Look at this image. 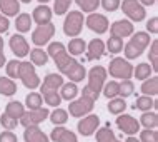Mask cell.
Returning <instances> with one entry per match:
<instances>
[{"mask_svg":"<svg viewBox=\"0 0 158 142\" xmlns=\"http://www.w3.org/2000/svg\"><path fill=\"white\" fill-rule=\"evenodd\" d=\"M47 54L48 57L53 59L55 65L58 67L60 74L67 75L72 82H80V80L85 79L87 75V69L83 67V64H80L75 57H72L70 54L67 52V47L62 44V42H52L48 44V49H47Z\"/></svg>","mask_w":158,"mask_h":142,"instance_id":"6da1fadb","label":"cell"},{"mask_svg":"<svg viewBox=\"0 0 158 142\" xmlns=\"http://www.w3.org/2000/svg\"><path fill=\"white\" fill-rule=\"evenodd\" d=\"M150 33L148 32H133L131 38L128 40V44H125L123 47V52H125V59L127 60H133L138 59L143 54V50L150 45Z\"/></svg>","mask_w":158,"mask_h":142,"instance_id":"7a4b0ae2","label":"cell"},{"mask_svg":"<svg viewBox=\"0 0 158 142\" xmlns=\"http://www.w3.org/2000/svg\"><path fill=\"white\" fill-rule=\"evenodd\" d=\"M106 74H110L113 79H120V80H128L133 77V65L123 57H115L110 60V65Z\"/></svg>","mask_w":158,"mask_h":142,"instance_id":"3957f363","label":"cell"},{"mask_svg":"<svg viewBox=\"0 0 158 142\" xmlns=\"http://www.w3.org/2000/svg\"><path fill=\"white\" fill-rule=\"evenodd\" d=\"M83 29V14L80 10L67 12V17L63 20V33L67 37H77Z\"/></svg>","mask_w":158,"mask_h":142,"instance_id":"277c9868","label":"cell"},{"mask_svg":"<svg viewBox=\"0 0 158 142\" xmlns=\"http://www.w3.org/2000/svg\"><path fill=\"white\" fill-rule=\"evenodd\" d=\"M17 79H20L23 82V85L27 89H37L38 85H40V79H38L37 72H35V65H33L32 62H27V60H23V62H20L19 65V77Z\"/></svg>","mask_w":158,"mask_h":142,"instance_id":"5b68a950","label":"cell"},{"mask_svg":"<svg viewBox=\"0 0 158 142\" xmlns=\"http://www.w3.org/2000/svg\"><path fill=\"white\" fill-rule=\"evenodd\" d=\"M106 69L102 67V65H95L90 69V72H88V84L87 87L93 90V92L97 94V95H100L102 94V89H103L105 85V80H106Z\"/></svg>","mask_w":158,"mask_h":142,"instance_id":"8992f818","label":"cell"},{"mask_svg":"<svg viewBox=\"0 0 158 142\" xmlns=\"http://www.w3.org/2000/svg\"><path fill=\"white\" fill-rule=\"evenodd\" d=\"M120 7L123 10V14H125L131 22H142V20H145V17H147L145 7L138 2V0H123V2H120Z\"/></svg>","mask_w":158,"mask_h":142,"instance_id":"52a82bcc","label":"cell"},{"mask_svg":"<svg viewBox=\"0 0 158 142\" xmlns=\"http://www.w3.org/2000/svg\"><path fill=\"white\" fill-rule=\"evenodd\" d=\"M93 105H95V102H93L92 99L82 95L80 99H73V100H70V105H68L67 112L70 114L72 117L80 119V117H83V115L90 114L92 109H93Z\"/></svg>","mask_w":158,"mask_h":142,"instance_id":"ba28073f","label":"cell"},{"mask_svg":"<svg viewBox=\"0 0 158 142\" xmlns=\"http://www.w3.org/2000/svg\"><path fill=\"white\" fill-rule=\"evenodd\" d=\"M48 114H50V110L47 109V107H38V109H33V110H25L23 115L19 119V122L22 124L23 127L38 126V124H42L44 120L48 119Z\"/></svg>","mask_w":158,"mask_h":142,"instance_id":"9c48e42d","label":"cell"},{"mask_svg":"<svg viewBox=\"0 0 158 142\" xmlns=\"http://www.w3.org/2000/svg\"><path fill=\"white\" fill-rule=\"evenodd\" d=\"M53 33H55V25L52 22L45 24V25H38V27L32 32V42L37 47H44L50 42V38L53 37Z\"/></svg>","mask_w":158,"mask_h":142,"instance_id":"30bf717a","label":"cell"},{"mask_svg":"<svg viewBox=\"0 0 158 142\" xmlns=\"http://www.w3.org/2000/svg\"><path fill=\"white\" fill-rule=\"evenodd\" d=\"M98 126H100V117L95 115V114H87V115L82 117V120H78V124H77V131H78L80 135L88 137V135L95 134Z\"/></svg>","mask_w":158,"mask_h":142,"instance_id":"8fae6325","label":"cell"},{"mask_svg":"<svg viewBox=\"0 0 158 142\" xmlns=\"http://www.w3.org/2000/svg\"><path fill=\"white\" fill-rule=\"evenodd\" d=\"M117 127L120 129L123 134H128V135H135L140 132V122L136 120L133 115H128V114H120L117 117Z\"/></svg>","mask_w":158,"mask_h":142,"instance_id":"7c38bea8","label":"cell"},{"mask_svg":"<svg viewBox=\"0 0 158 142\" xmlns=\"http://www.w3.org/2000/svg\"><path fill=\"white\" fill-rule=\"evenodd\" d=\"M85 24H87V27L90 29L92 32L98 33V35L105 33L106 30H108V27H110V22H108V19H106V15H103V14H93V12L87 17Z\"/></svg>","mask_w":158,"mask_h":142,"instance_id":"4fadbf2b","label":"cell"},{"mask_svg":"<svg viewBox=\"0 0 158 142\" xmlns=\"http://www.w3.org/2000/svg\"><path fill=\"white\" fill-rule=\"evenodd\" d=\"M10 49L19 59L28 55V52H30V45H28L27 38L20 35V33H15V35L10 37Z\"/></svg>","mask_w":158,"mask_h":142,"instance_id":"5bb4252c","label":"cell"},{"mask_svg":"<svg viewBox=\"0 0 158 142\" xmlns=\"http://www.w3.org/2000/svg\"><path fill=\"white\" fill-rule=\"evenodd\" d=\"M110 33H112L113 37H120V38H125V37H130L131 33H133V24L130 22V20H117V22H113L110 25Z\"/></svg>","mask_w":158,"mask_h":142,"instance_id":"9a60e30c","label":"cell"},{"mask_svg":"<svg viewBox=\"0 0 158 142\" xmlns=\"http://www.w3.org/2000/svg\"><path fill=\"white\" fill-rule=\"evenodd\" d=\"M52 17H53V12L47 3H40L38 7H35L32 14V20H35L37 25H45V24H50L52 22Z\"/></svg>","mask_w":158,"mask_h":142,"instance_id":"2e32d148","label":"cell"},{"mask_svg":"<svg viewBox=\"0 0 158 142\" xmlns=\"http://www.w3.org/2000/svg\"><path fill=\"white\" fill-rule=\"evenodd\" d=\"M48 139H52L53 142H78V139H77V135L73 132H72L70 129L63 127V126L55 127Z\"/></svg>","mask_w":158,"mask_h":142,"instance_id":"e0dca14e","label":"cell"},{"mask_svg":"<svg viewBox=\"0 0 158 142\" xmlns=\"http://www.w3.org/2000/svg\"><path fill=\"white\" fill-rule=\"evenodd\" d=\"M105 54V42L102 38H93L87 44V59L88 60H97L102 59Z\"/></svg>","mask_w":158,"mask_h":142,"instance_id":"ac0fdd59","label":"cell"},{"mask_svg":"<svg viewBox=\"0 0 158 142\" xmlns=\"http://www.w3.org/2000/svg\"><path fill=\"white\" fill-rule=\"evenodd\" d=\"M23 139H25V142H50L48 135H47L38 126H28V127H25Z\"/></svg>","mask_w":158,"mask_h":142,"instance_id":"d6986e66","label":"cell"},{"mask_svg":"<svg viewBox=\"0 0 158 142\" xmlns=\"http://www.w3.org/2000/svg\"><path fill=\"white\" fill-rule=\"evenodd\" d=\"M63 84V77L60 74H47L44 82H40V92H45V90H58Z\"/></svg>","mask_w":158,"mask_h":142,"instance_id":"ffe728a7","label":"cell"},{"mask_svg":"<svg viewBox=\"0 0 158 142\" xmlns=\"http://www.w3.org/2000/svg\"><path fill=\"white\" fill-rule=\"evenodd\" d=\"M0 14L5 17H15L20 14V0H0Z\"/></svg>","mask_w":158,"mask_h":142,"instance_id":"44dd1931","label":"cell"},{"mask_svg":"<svg viewBox=\"0 0 158 142\" xmlns=\"http://www.w3.org/2000/svg\"><path fill=\"white\" fill-rule=\"evenodd\" d=\"M58 94H60L62 100H73V99L78 95V87H77L75 82H63L62 87L58 89Z\"/></svg>","mask_w":158,"mask_h":142,"instance_id":"7402d4cb","label":"cell"},{"mask_svg":"<svg viewBox=\"0 0 158 142\" xmlns=\"http://www.w3.org/2000/svg\"><path fill=\"white\" fill-rule=\"evenodd\" d=\"M85 50H87V42L83 38H78V37H73L70 42H68V47H67V52L72 55V57H78L82 55Z\"/></svg>","mask_w":158,"mask_h":142,"instance_id":"603a6c76","label":"cell"},{"mask_svg":"<svg viewBox=\"0 0 158 142\" xmlns=\"http://www.w3.org/2000/svg\"><path fill=\"white\" fill-rule=\"evenodd\" d=\"M23 112H25V107H23L22 102H19V100H10L5 107V114L8 115V117L15 119V120H19L20 117H22Z\"/></svg>","mask_w":158,"mask_h":142,"instance_id":"cb8c5ba5","label":"cell"},{"mask_svg":"<svg viewBox=\"0 0 158 142\" xmlns=\"http://www.w3.org/2000/svg\"><path fill=\"white\" fill-rule=\"evenodd\" d=\"M106 109H108V112H110V114H113V115H120V114L125 112V109H127V102H125V99H122V97L108 99V105H106Z\"/></svg>","mask_w":158,"mask_h":142,"instance_id":"d4e9b609","label":"cell"},{"mask_svg":"<svg viewBox=\"0 0 158 142\" xmlns=\"http://www.w3.org/2000/svg\"><path fill=\"white\" fill-rule=\"evenodd\" d=\"M17 94V84L10 77H0V95H5V97H10Z\"/></svg>","mask_w":158,"mask_h":142,"instance_id":"484cf974","label":"cell"},{"mask_svg":"<svg viewBox=\"0 0 158 142\" xmlns=\"http://www.w3.org/2000/svg\"><path fill=\"white\" fill-rule=\"evenodd\" d=\"M32 17L30 14H19L15 19V29L19 30L20 33H25V32H30L32 29Z\"/></svg>","mask_w":158,"mask_h":142,"instance_id":"4316f807","label":"cell"},{"mask_svg":"<svg viewBox=\"0 0 158 142\" xmlns=\"http://www.w3.org/2000/svg\"><path fill=\"white\" fill-rule=\"evenodd\" d=\"M142 94H145V95H150V97L158 95V77H148V79L143 80V84H142Z\"/></svg>","mask_w":158,"mask_h":142,"instance_id":"83f0119b","label":"cell"},{"mask_svg":"<svg viewBox=\"0 0 158 142\" xmlns=\"http://www.w3.org/2000/svg\"><path fill=\"white\" fill-rule=\"evenodd\" d=\"M28 55H30V62L33 65H45V64L48 62V54H47V50L40 49V47L30 50Z\"/></svg>","mask_w":158,"mask_h":142,"instance_id":"f1b7e54d","label":"cell"},{"mask_svg":"<svg viewBox=\"0 0 158 142\" xmlns=\"http://www.w3.org/2000/svg\"><path fill=\"white\" fill-rule=\"evenodd\" d=\"M140 126H143L145 129H156L158 127V115L156 112H152V110H147V112L142 114L140 117Z\"/></svg>","mask_w":158,"mask_h":142,"instance_id":"f546056e","label":"cell"},{"mask_svg":"<svg viewBox=\"0 0 158 142\" xmlns=\"http://www.w3.org/2000/svg\"><path fill=\"white\" fill-rule=\"evenodd\" d=\"M50 122L55 124V126H63V124L68 122V112L65 109H60V107H55L53 112L48 114Z\"/></svg>","mask_w":158,"mask_h":142,"instance_id":"4dcf8cb0","label":"cell"},{"mask_svg":"<svg viewBox=\"0 0 158 142\" xmlns=\"http://www.w3.org/2000/svg\"><path fill=\"white\" fill-rule=\"evenodd\" d=\"M40 94H44L42 99L45 100L47 105H50V107H58L60 105L62 97H60V94H58V90H45V92H40Z\"/></svg>","mask_w":158,"mask_h":142,"instance_id":"1f68e13d","label":"cell"},{"mask_svg":"<svg viewBox=\"0 0 158 142\" xmlns=\"http://www.w3.org/2000/svg\"><path fill=\"white\" fill-rule=\"evenodd\" d=\"M152 65L150 64H147V62H142V64H138L136 67H133V75L136 77L138 80H145V79H148V77L152 75Z\"/></svg>","mask_w":158,"mask_h":142,"instance_id":"d6a6232c","label":"cell"},{"mask_svg":"<svg viewBox=\"0 0 158 142\" xmlns=\"http://www.w3.org/2000/svg\"><path fill=\"white\" fill-rule=\"evenodd\" d=\"M42 104H44V99H42L40 92H30L25 97V105L28 107V110L38 109V107H42Z\"/></svg>","mask_w":158,"mask_h":142,"instance_id":"836d02e7","label":"cell"},{"mask_svg":"<svg viewBox=\"0 0 158 142\" xmlns=\"http://www.w3.org/2000/svg\"><path fill=\"white\" fill-rule=\"evenodd\" d=\"M133 109H138V110H142V112L152 110V109H153V99H152L150 95H140V97L135 100Z\"/></svg>","mask_w":158,"mask_h":142,"instance_id":"e575fe53","label":"cell"},{"mask_svg":"<svg viewBox=\"0 0 158 142\" xmlns=\"http://www.w3.org/2000/svg\"><path fill=\"white\" fill-rule=\"evenodd\" d=\"M97 142H113L117 137H115L113 134V131L110 129V126H106V127H102V129H97Z\"/></svg>","mask_w":158,"mask_h":142,"instance_id":"d590c367","label":"cell"},{"mask_svg":"<svg viewBox=\"0 0 158 142\" xmlns=\"http://www.w3.org/2000/svg\"><path fill=\"white\" fill-rule=\"evenodd\" d=\"M133 92H135V84L131 82L130 79H128V80H122V82L118 84V97L127 99V97H130Z\"/></svg>","mask_w":158,"mask_h":142,"instance_id":"8d00e7d4","label":"cell"},{"mask_svg":"<svg viewBox=\"0 0 158 142\" xmlns=\"http://www.w3.org/2000/svg\"><path fill=\"white\" fill-rule=\"evenodd\" d=\"M105 49H108L110 54H120L123 50V38L110 35L108 42H106V45H105Z\"/></svg>","mask_w":158,"mask_h":142,"instance_id":"74e56055","label":"cell"},{"mask_svg":"<svg viewBox=\"0 0 158 142\" xmlns=\"http://www.w3.org/2000/svg\"><path fill=\"white\" fill-rule=\"evenodd\" d=\"M73 2L82 8L87 14H92V12H97V8L100 7V0H73Z\"/></svg>","mask_w":158,"mask_h":142,"instance_id":"f35d334b","label":"cell"},{"mask_svg":"<svg viewBox=\"0 0 158 142\" xmlns=\"http://www.w3.org/2000/svg\"><path fill=\"white\" fill-rule=\"evenodd\" d=\"M148 59H150V65L152 70L156 72L158 70V40H152L150 44V54H148Z\"/></svg>","mask_w":158,"mask_h":142,"instance_id":"ab89813d","label":"cell"},{"mask_svg":"<svg viewBox=\"0 0 158 142\" xmlns=\"http://www.w3.org/2000/svg\"><path fill=\"white\" fill-rule=\"evenodd\" d=\"M102 94L106 97V99H113V97H118V82L117 80H110L103 85L102 89Z\"/></svg>","mask_w":158,"mask_h":142,"instance_id":"60d3db41","label":"cell"},{"mask_svg":"<svg viewBox=\"0 0 158 142\" xmlns=\"http://www.w3.org/2000/svg\"><path fill=\"white\" fill-rule=\"evenodd\" d=\"M72 2H73V0H53V10L52 12H55L57 15L67 14L68 8L72 5Z\"/></svg>","mask_w":158,"mask_h":142,"instance_id":"b9f144b4","label":"cell"},{"mask_svg":"<svg viewBox=\"0 0 158 142\" xmlns=\"http://www.w3.org/2000/svg\"><path fill=\"white\" fill-rule=\"evenodd\" d=\"M19 65H20V60H8L7 62V67H5V70H7V77H10V79H17L19 77Z\"/></svg>","mask_w":158,"mask_h":142,"instance_id":"7bdbcfd3","label":"cell"},{"mask_svg":"<svg viewBox=\"0 0 158 142\" xmlns=\"http://www.w3.org/2000/svg\"><path fill=\"white\" fill-rule=\"evenodd\" d=\"M140 142H158L156 129H145L143 132H140Z\"/></svg>","mask_w":158,"mask_h":142,"instance_id":"ee69618b","label":"cell"},{"mask_svg":"<svg viewBox=\"0 0 158 142\" xmlns=\"http://www.w3.org/2000/svg\"><path fill=\"white\" fill-rule=\"evenodd\" d=\"M0 124H2V127L5 129V131H14V129L19 126V120H15V119H12V117H8V115L3 112L2 115H0Z\"/></svg>","mask_w":158,"mask_h":142,"instance_id":"f6af8a7d","label":"cell"},{"mask_svg":"<svg viewBox=\"0 0 158 142\" xmlns=\"http://www.w3.org/2000/svg\"><path fill=\"white\" fill-rule=\"evenodd\" d=\"M120 2L122 0H100V5L105 8L106 12H115L120 8Z\"/></svg>","mask_w":158,"mask_h":142,"instance_id":"bcb514c9","label":"cell"},{"mask_svg":"<svg viewBox=\"0 0 158 142\" xmlns=\"http://www.w3.org/2000/svg\"><path fill=\"white\" fill-rule=\"evenodd\" d=\"M147 32L148 33H158V17H152L147 22Z\"/></svg>","mask_w":158,"mask_h":142,"instance_id":"7dc6e473","label":"cell"},{"mask_svg":"<svg viewBox=\"0 0 158 142\" xmlns=\"http://www.w3.org/2000/svg\"><path fill=\"white\" fill-rule=\"evenodd\" d=\"M0 142H19V140H17V135L12 131H3L0 134Z\"/></svg>","mask_w":158,"mask_h":142,"instance_id":"c3c4849f","label":"cell"},{"mask_svg":"<svg viewBox=\"0 0 158 142\" xmlns=\"http://www.w3.org/2000/svg\"><path fill=\"white\" fill-rule=\"evenodd\" d=\"M82 95H83V97H88V99H92L93 102H97V100H98V97H100V95H97V94L93 92V90H90V89H88L87 85H85V87H83V90H82Z\"/></svg>","mask_w":158,"mask_h":142,"instance_id":"681fc988","label":"cell"},{"mask_svg":"<svg viewBox=\"0 0 158 142\" xmlns=\"http://www.w3.org/2000/svg\"><path fill=\"white\" fill-rule=\"evenodd\" d=\"M8 27H10V22H8V17L2 15V19H0V33L7 32Z\"/></svg>","mask_w":158,"mask_h":142,"instance_id":"f907efd6","label":"cell"},{"mask_svg":"<svg viewBox=\"0 0 158 142\" xmlns=\"http://www.w3.org/2000/svg\"><path fill=\"white\" fill-rule=\"evenodd\" d=\"M140 3H142L143 7H152V5H155L156 3V0H138Z\"/></svg>","mask_w":158,"mask_h":142,"instance_id":"816d5d0a","label":"cell"},{"mask_svg":"<svg viewBox=\"0 0 158 142\" xmlns=\"http://www.w3.org/2000/svg\"><path fill=\"white\" fill-rule=\"evenodd\" d=\"M7 64V59H5V54H3V50H0V69Z\"/></svg>","mask_w":158,"mask_h":142,"instance_id":"f5cc1de1","label":"cell"},{"mask_svg":"<svg viewBox=\"0 0 158 142\" xmlns=\"http://www.w3.org/2000/svg\"><path fill=\"white\" fill-rule=\"evenodd\" d=\"M125 142H140V139H136L135 135H128L125 139Z\"/></svg>","mask_w":158,"mask_h":142,"instance_id":"db71d44e","label":"cell"},{"mask_svg":"<svg viewBox=\"0 0 158 142\" xmlns=\"http://www.w3.org/2000/svg\"><path fill=\"white\" fill-rule=\"evenodd\" d=\"M0 50H3V38L0 37Z\"/></svg>","mask_w":158,"mask_h":142,"instance_id":"11a10c76","label":"cell"},{"mask_svg":"<svg viewBox=\"0 0 158 142\" xmlns=\"http://www.w3.org/2000/svg\"><path fill=\"white\" fill-rule=\"evenodd\" d=\"M38 2H40V3H48L50 0H38Z\"/></svg>","mask_w":158,"mask_h":142,"instance_id":"9f6ffc18","label":"cell"},{"mask_svg":"<svg viewBox=\"0 0 158 142\" xmlns=\"http://www.w3.org/2000/svg\"><path fill=\"white\" fill-rule=\"evenodd\" d=\"M20 2H23V3H30L32 0H20Z\"/></svg>","mask_w":158,"mask_h":142,"instance_id":"6f0895ef","label":"cell"},{"mask_svg":"<svg viewBox=\"0 0 158 142\" xmlns=\"http://www.w3.org/2000/svg\"><path fill=\"white\" fill-rule=\"evenodd\" d=\"M113 142H122V140H118V139H115V140H113Z\"/></svg>","mask_w":158,"mask_h":142,"instance_id":"680465c9","label":"cell"},{"mask_svg":"<svg viewBox=\"0 0 158 142\" xmlns=\"http://www.w3.org/2000/svg\"><path fill=\"white\" fill-rule=\"evenodd\" d=\"M0 19H2V14H0Z\"/></svg>","mask_w":158,"mask_h":142,"instance_id":"91938a15","label":"cell"}]
</instances>
